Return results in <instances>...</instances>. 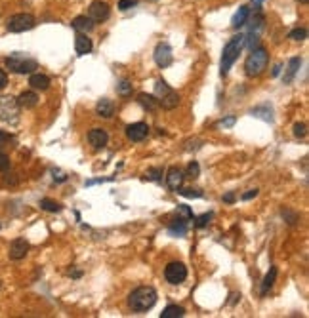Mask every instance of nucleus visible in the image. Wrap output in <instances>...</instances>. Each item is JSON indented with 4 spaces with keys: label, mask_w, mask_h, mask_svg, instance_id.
<instances>
[{
    "label": "nucleus",
    "mask_w": 309,
    "mask_h": 318,
    "mask_svg": "<svg viewBox=\"0 0 309 318\" xmlns=\"http://www.w3.org/2000/svg\"><path fill=\"white\" fill-rule=\"evenodd\" d=\"M96 113L102 118H111V116L115 115V103L111 101V99H107V97H103L96 105Z\"/></svg>",
    "instance_id": "16"
},
{
    "label": "nucleus",
    "mask_w": 309,
    "mask_h": 318,
    "mask_svg": "<svg viewBox=\"0 0 309 318\" xmlns=\"http://www.w3.org/2000/svg\"><path fill=\"white\" fill-rule=\"evenodd\" d=\"M111 14V8H109V4L107 2H102V0H96V2H92L88 8V17L94 21V23H102L105 21L107 17Z\"/></svg>",
    "instance_id": "9"
},
{
    "label": "nucleus",
    "mask_w": 309,
    "mask_h": 318,
    "mask_svg": "<svg viewBox=\"0 0 309 318\" xmlns=\"http://www.w3.org/2000/svg\"><path fill=\"white\" fill-rule=\"evenodd\" d=\"M176 192H179L185 198H201L203 196V191L201 189H177Z\"/></svg>",
    "instance_id": "28"
},
{
    "label": "nucleus",
    "mask_w": 309,
    "mask_h": 318,
    "mask_svg": "<svg viewBox=\"0 0 309 318\" xmlns=\"http://www.w3.org/2000/svg\"><path fill=\"white\" fill-rule=\"evenodd\" d=\"M71 25H73V29L78 31V32H90V31L96 27V23L90 19L88 15H78V17H74Z\"/></svg>",
    "instance_id": "17"
},
{
    "label": "nucleus",
    "mask_w": 309,
    "mask_h": 318,
    "mask_svg": "<svg viewBox=\"0 0 309 318\" xmlns=\"http://www.w3.org/2000/svg\"><path fill=\"white\" fill-rule=\"evenodd\" d=\"M74 50L78 56H86L92 52V40L86 36V32H78L74 38Z\"/></svg>",
    "instance_id": "15"
},
{
    "label": "nucleus",
    "mask_w": 309,
    "mask_h": 318,
    "mask_svg": "<svg viewBox=\"0 0 309 318\" xmlns=\"http://www.w3.org/2000/svg\"><path fill=\"white\" fill-rule=\"evenodd\" d=\"M262 2H264V0H254V4H256V6H260Z\"/></svg>",
    "instance_id": "49"
},
{
    "label": "nucleus",
    "mask_w": 309,
    "mask_h": 318,
    "mask_svg": "<svg viewBox=\"0 0 309 318\" xmlns=\"http://www.w3.org/2000/svg\"><path fill=\"white\" fill-rule=\"evenodd\" d=\"M300 2H304V4H308V0H300Z\"/></svg>",
    "instance_id": "50"
},
{
    "label": "nucleus",
    "mask_w": 309,
    "mask_h": 318,
    "mask_svg": "<svg viewBox=\"0 0 309 318\" xmlns=\"http://www.w3.org/2000/svg\"><path fill=\"white\" fill-rule=\"evenodd\" d=\"M242 46H244V36L242 34H237L233 36L229 42L225 44L223 52H221V61H220V74L221 76H227L229 74V69L233 67L240 52H242Z\"/></svg>",
    "instance_id": "2"
},
{
    "label": "nucleus",
    "mask_w": 309,
    "mask_h": 318,
    "mask_svg": "<svg viewBox=\"0 0 309 318\" xmlns=\"http://www.w3.org/2000/svg\"><path fill=\"white\" fill-rule=\"evenodd\" d=\"M280 69H282V67H280V65H275V67H273V72H271V74H273V76H279Z\"/></svg>",
    "instance_id": "47"
},
{
    "label": "nucleus",
    "mask_w": 309,
    "mask_h": 318,
    "mask_svg": "<svg viewBox=\"0 0 309 318\" xmlns=\"http://www.w3.org/2000/svg\"><path fill=\"white\" fill-rule=\"evenodd\" d=\"M6 86H8V74L4 69H0V90H4Z\"/></svg>",
    "instance_id": "42"
},
{
    "label": "nucleus",
    "mask_w": 309,
    "mask_h": 318,
    "mask_svg": "<svg viewBox=\"0 0 309 318\" xmlns=\"http://www.w3.org/2000/svg\"><path fill=\"white\" fill-rule=\"evenodd\" d=\"M252 116H256V118H262L265 122H273V109L265 103V105H260V107H254L250 111Z\"/></svg>",
    "instance_id": "22"
},
{
    "label": "nucleus",
    "mask_w": 309,
    "mask_h": 318,
    "mask_svg": "<svg viewBox=\"0 0 309 318\" xmlns=\"http://www.w3.org/2000/svg\"><path fill=\"white\" fill-rule=\"evenodd\" d=\"M17 109H19V105L14 97H0V120L15 122L17 120Z\"/></svg>",
    "instance_id": "8"
},
{
    "label": "nucleus",
    "mask_w": 309,
    "mask_h": 318,
    "mask_svg": "<svg viewBox=\"0 0 309 318\" xmlns=\"http://www.w3.org/2000/svg\"><path fill=\"white\" fill-rule=\"evenodd\" d=\"M6 67L17 74H31L38 67V63H36V59L29 58L25 54H12L10 58H6Z\"/></svg>",
    "instance_id": "4"
},
{
    "label": "nucleus",
    "mask_w": 309,
    "mask_h": 318,
    "mask_svg": "<svg viewBox=\"0 0 309 318\" xmlns=\"http://www.w3.org/2000/svg\"><path fill=\"white\" fill-rule=\"evenodd\" d=\"M0 229H2V225H0Z\"/></svg>",
    "instance_id": "52"
},
{
    "label": "nucleus",
    "mask_w": 309,
    "mask_h": 318,
    "mask_svg": "<svg viewBox=\"0 0 309 318\" xmlns=\"http://www.w3.org/2000/svg\"><path fill=\"white\" fill-rule=\"evenodd\" d=\"M155 303H157V291L151 286H139L128 297V305L136 313H145L149 309H153Z\"/></svg>",
    "instance_id": "1"
},
{
    "label": "nucleus",
    "mask_w": 309,
    "mask_h": 318,
    "mask_svg": "<svg viewBox=\"0 0 309 318\" xmlns=\"http://www.w3.org/2000/svg\"><path fill=\"white\" fill-rule=\"evenodd\" d=\"M237 200V196H235V192H227V194H223V202H227V204H233Z\"/></svg>",
    "instance_id": "44"
},
{
    "label": "nucleus",
    "mask_w": 309,
    "mask_h": 318,
    "mask_svg": "<svg viewBox=\"0 0 309 318\" xmlns=\"http://www.w3.org/2000/svg\"><path fill=\"white\" fill-rule=\"evenodd\" d=\"M248 17H250V8L248 6H240L239 8V12L233 15V21H231V25L239 29V27H242V25H246L248 23Z\"/></svg>",
    "instance_id": "21"
},
{
    "label": "nucleus",
    "mask_w": 309,
    "mask_h": 318,
    "mask_svg": "<svg viewBox=\"0 0 309 318\" xmlns=\"http://www.w3.org/2000/svg\"><path fill=\"white\" fill-rule=\"evenodd\" d=\"M27 252H29V242L25 238H15L14 242L10 244V252L8 254H10V259L19 261L27 255Z\"/></svg>",
    "instance_id": "12"
},
{
    "label": "nucleus",
    "mask_w": 309,
    "mask_h": 318,
    "mask_svg": "<svg viewBox=\"0 0 309 318\" xmlns=\"http://www.w3.org/2000/svg\"><path fill=\"white\" fill-rule=\"evenodd\" d=\"M183 179H185V175L183 172L179 170V168H170L168 172H166V183H168V187L172 189V191H177V189H181L183 185Z\"/></svg>",
    "instance_id": "14"
},
{
    "label": "nucleus",
    "mask_w": 309,
    "mask_h": 318,
    "mask_svg": "<svg viewBox=\"0 0 309 318\" xmlns=\"http://www.w3.org/2000/svg\"><path fill=\"white\" fill-rule=\"evenodd\" d=\"M15 101H17L19 107H23V109H33V107L38 105V95L34 92H23Z\"/></svg>",
    "instance_id": "18"
},
{
    "label": "nucleus",
    "mask_w": 309,
    "mask_h": 318,
    "mask_svg": "<svg viewBox=\"0 0 309 318\" xmlns=\"http://www.w3.org/2000/svg\"><path fill=\"white\" fill-rule=\"evenodd\" d=\"M137 101H139V105H141L143 109H147V111H157V109H159L157 97L147 95V94H139V95H137Z\"/></svg>",
    "instance_id": "25"
},
{
    "label": "nucleus",
    "mask_w": 309,
    "mask_h": 318,
    "mask_svg": "<svg viewBox=\"0 0 309 318\" xmlns=\"http://www.w3.org/2000/svg\"><path fill=\"white\" fill-rule=\"evenodd\" d=\"M235 122H237L235 116H227V118H223V120H221L220 126H223V128H233V126H235Z\"/></svg>",
    "instance_id": "41"
},
{
    "label": "nucleus",
    "mask_w": 309,
    "mask_h": 318,
    "mask_svg": "<svg viewBox=\"0 0 309 318\" xmlns=\"http://www.w3.org/2000/svg\"><path fill=\"white\" fill-rule=\"evenodd\" d=\"M262 27H264V15L258 12L250 21V32H260Z\"/></svg>",
    "instance_id": "30"
},
{
    "label": "nucleus",
    "mask_w": 309,
    "mask_h": 318,
    "mask_svg": "<svg viewBox=\"0 0 309 318\" xmlns=\"http://www.w3.org/2000/svg\"><path fill=\"white\" fill-rule=\"evenodd\" d=\"M164 278H166L168 284L179 286V284L185 282V278H187V267H185L183 263H179V261H172V263H168L166 269H164Z\"/></svg>",
    "instance_id": "7"
},
{
    "label": "nucleus",
    "mask_w": 309,
    "mask_h": 318,
    "mask_svg": "<svg viewBox=\"0 0 309 318\" xmlns=\"http://www.w3.org/2000/svg\"><path fill=\"white\" fill-rule=\"evenodd\" d=\"M185 315V309L179 305H168L161 313V318H179Z\"/></svg>",
    "instance_id": "26"
},
{
    "label": "nucleus",
    "mask_w": 309,
    "mask_h": 318,
    "mask_svg": "<svg viewBox=\"0 0 309 318\" xmlns=\"http://www.w3.org/2000/svg\"><path fill=\"white\" fill-rule=\"evenodd\" d=\"M0 286H2V282H0Z\"/></svg>",
    "instance_id": "51"
},
{
    "label": "nucleus",
    "mask_w": 309,
    "mask_h": 318,
    "mask_svg": "<svg viewBox=\"0 0 309 318\" xmlns=\"http://www.w3.org/2000/svg\"><path fill=\"white\" fill-rule=\"evenodd\" d=\"M282 217L286 219L288 225H296V221H298V216H296L294 212H290V210H282Z\"/></svg>",
    "instance_id": "38"
},
{
    "label": "nucleus",
    "mask_w": 309,
    "mask_h": 318,
    "mask_svg": "<svg viewBox=\"0 0 309 318\" xmlns=\"http://www.w3.org/2000/svg\"><path fill=\"white\" fill-rule=\"evenodd\" d=\"M308 133V126H306V122H296L294 124V135L296 137H304Z\"/></svg>",
    "instance_id": "35"
},
{
    "label": "nucleus",
    "mask_w": 309,
    "mask_h": 318,
    "mask_svg": "<svg viewBox=\"0 0 309 318\" xmlns=\"http://www.w3.org/2000/svg\"><path fill=\"white\" fill-rule=\"evenodd\" d=\"M40 208H42L44 212H50V214H58V212L63 210L61 204L56 202V200H50V198H42V200H40Z\"/></svg>",
    "instance_id": "27"
},
{
    "label": "nucleus",
    "mask_w": 309,
    "mask_h": 318,
    "mask_svg": "<svg viewBox=\"0 0 309 318\" xmlns=\"http://www.w3.org/2000/svg\"><path fill=\"white\" fill-rule=\"evenodd\" d=\"M267 63H269L267 50L262 46H256L254 50H250V56L244 61V71L248 76H260L267 69Z\"/></svg>",
    "instance_id": "3"
},
{
    "label": "nucleus",
    "mask_w": 309,
    "mask_h": 318,
    "mask_svg": "<svg viewBox=\"0 0 309 318\" xmlns=\"http://www.w3.org/2000/svg\"><path fill=\"white\" fill-rule=\"evenodd\" d=\"M147 135H149V126L145 122H136V124H130V126L126 128V137H128L130 141H134V143L143 141Z\"/></svg>",
    "instance_id": "11"
},
{
    "label": "nucleus",
    "mask_w": 309,
    "mask_h": 318,
    "mask_svg": "<svg viewBox=\"0 0 309 318\" xmlns=\"http://www.w3.org/2000/svg\"><path fill=\"white\" fill-rule=\"evenodd\" d=\"M258 44H260V34H258V32H248V34L244 36V46H246L248 50H254Z\"/></svg>",
    "instance_id": "29"
},
{
    "label": "nucleus",
    "mask_w": 309,
    "mask_h": 318,
    "mask_svg": "<svg viewBox=\"0 0 309 318\" xmlns=\"http://www.w3.org/2000/svg\"><path fill=\"white\" fill-rule=\"evenodd\" d=\"M29 84H31V88H34V90L44 92V90L50 88V78H48L46 74H40V72H33L29 78Z\"/></svg>",
    "instance_id": "19"
},
{
    "label": "nucleus",
    "mask_w": 309,
    "mask_h": 318,
    "mask_svg": "<svg viewBox=\"0 0 309 318\" xmlns=\"http://www.w3.org/2000/svg\"><path fill=\"white\" fill-rule=\"evenodd\" d=\"M177 214H181L183 216V219H193V210L189 208V206H185V204H181V206H177Z\"/></svg>",
    "instance_id": "36"
},
{
    "label": "nucleus",
    "mask_w": 309,
    "mask_h": 318,
    "mask_svg": "<svg viewBox=\"0 0 309 318\" xmlns=\"http://www.w3.org/2000/svg\"><path fill=\"white\" fill-rule=\"evenodd\" d=\"M168 232L172 234V236H177V238H181V236H185L187 234V219H174L172 223H170V227H168Z\"/></svg>",
    "instance_id": "20"
},
{
    "label": "nucleus",
    "mask_w": 309,
    "mask_h": 318,
    "mask_svg": "<svg viewBox=\"0 0 309 318\" xmlns=\"http://www.w3.org/2000/svg\"><path fill=\"white\" fill-rule=\"evenodd\" d=\"M256 196H258V189H250L248 192L242 194V200H252V198H256Z\"/></svg>",
    "instance_id": "43"
},
{
    "label": "nucleus",
    "mask_w": 309,
    "mask_h": 318,
    "mask_svg": "<svg viewBox=\"0 0 309 318\" xmlns=\"http://www.w3.org/2000/svg\"><path fill=\"white\" fill-rule=\"evenodd\" d=\"M117 92H118V95L128 97V95H132V84H130L128 80H122V82L117 86Z\"/></svg>",
    "instance_id": "31"
},
{
    "label": "nucleus",
    "mask_w": 309,
    "mask_h": 318,
    "mask_svg": "<svg viewBox=\"0 0 309 318\" xmlns=\"http://www.w3.org/2000/svg\"><path fill=\"white\" fill-rule=\"evenodd\" d=\"M155 94H157V101H159V107L162 109H174L179 105V95H177L176 90L168 86L164 80H157L155 84Z\"/></svg>",
    "instance_id": "5"
},
{
    "label": "nucleus",
    "mask_w": 309,
    "mask_h": 318,
    "mask_svg": "<svg viewBox=\"0 0 309 318\" xmlns=\"http://www.w3.org/2000/svg\"><path fill=\"white\" fill-rule=\"evenodd\" d=\"M288 38H292V40H306V38H308V31H306V29H294V31H290Z\"/></svg>",
    "instance_id": "33"
},
{
    "label": "nucleus",
    "mask_w": 309,
    "mask_h": 318,
    "mask_svg": "<svg viewBox=\"0 0 309 318\" xmlns=\"http://www.w3.org/2000/svg\"><path fill=\"white\" fill-rule=\"evenodd\" d=\"M199 174H201V166H199V162H195V160H193L191 164L187 166V175L195 179V177H199Z\"/></svg>",
    "instance_id": "34"
},
{
    "label": "nucleus",
    "mask_w": 309,
    "mask_h": 318,
    "mask_svg": "<svg viewBox=\"0 0 309 318\" xmlns=\"http://www.w3.org/2000/svg\"><path fill=\"white\" fill-rule=\"evenodd\" d=\"M300 65H302V59L300 58H292L290 61H288V69H286V74H284V84H290L292 80H294V76L298 74V71H300Z\"/></svg>",
    "instance_id": "23"
},
{
    "label": "nucleus",
    "mask_w": 309,
    "mask_h": 318,
    "mask_svg": "<svg viewBox=\"0 0 309 318\" xmlns=\"http://www.w3.org/2000/svg\"><path fill=\"white\" fill-rule=\"evenodd\" d=\"M210 219H212V214H203V216H199V217H193L197 229H205L206 225L210 223Z\"/></svg>",
    "instance_id": "32"
},
{
    "label": "nucleus",
    "mask_w": 309,
    "mask_h": 318,
    "mask_svg": "<svg viewBox=\"0 0 309 318\" xmlns=\"http://www.w3.org/2000/svg\"><path fill=\"white\" fill-rule=\"evenodd\" d=\"M88 143L94 147V149H103L105 145L109 143V135L107 131L102 130V128H94V130L88 131Z\"/></svg>",
    "instance_id": "13"
},
{
    "label": "nucleus",
    "mask_w": 309,
    "mask_h": 318,
    "mask_svg": "<svg viewBox=\"0 0 309 318\" xmlns=\"http://www.w3.org/2000/svg\"><path fill=\"white\" fill-rule=\"evenodd\" d=\"M80 275H82L80 271H73V273H71V276H73V278H80Z\"/></svg>",
    "instance_id": "48"
},
{
    "label": "nucleus",
    "mask_w": 309,
    "mask_h": 318,
    "mask_svg": "<svg viewBox=\"0 0 309 318\" xmlns=\"http://www.w3.org/2000/svg\"><path fill=\"white\" fill-rule=\"evenodd\" d=\"M275 280H277V267H271L269 273L265 275L264 282H262V295H265L269 289L275 286Z\"/></svg>",
    "instance_id": "24"
},
{
    "label": "nucleus",
    "mask_w": 309,
    "mask_h": 318,
    "mask_svg": "<svg viewBox=\"0 0 309 318\" xmlns=\"http://www.w3.org/2000/svg\"><path fill=\"white\" fill-rule=\"evenodd\" d=\"M155 63L161 67V69H166V67H170L172 65V61H174V56H172V48L168 46L166 42H161L157 48H155Z\"/></svg>",
    "instance_id": "10"
},
{
    "label": "nucleus",
    "mask_w": 309,
    "mask_h": 318,
    "mask_svg": "<svg viewBox=\"0 0 309 318\" xmlns=\"http://www.w3.org/2000/svg\"><path fill=\"white\" fill-rule=\"evenodd\" d=\"M36 19L31 14H15L6 21V29L10 32H25V31L34 29Z\"/></svg>",
    "instance_id": "6"
},
{
    "label": "nucleus",
    "mask_w": 309,
    "mask_h": 318,
    "mask_svg": "<svg viewBox=\"0 0 309 318\" xmlns=\"http://www.w3.org/2000/svg\"><path fill=\"white\" fill-rule=\"evenodd\" d=\"M10 139H12V137H10L8 133H4V131H0V147H2V145H6V143H8V141H10Z\"/></svg>",
    "instance_id": "45"
},
{
    "label": "nucleus",
    "mask_w": 309,
    "mask_h": 318,
    "mask_svg": "<svg viewBox=\"0 0 309 318\" xmlns=\"http://www.w3.org/2000/svg\"><path fill=\"white\" fill-rule=\"evenodd\" d=\"M136 4H137L136 0H120V2H118V10H120V12H126V10L134 8Z\"/></svg>",
    "instance_id": "39"
},
{
    "label": "nucleus",
    "mask_w": 309,
    "mask_h": 318,
    "mask_svg": "<svg viewBox=\"0 0 309 318\" xmlns=\"http://www.w3.org/2000/svg\"><path fill=\"white\" fill-rule=\"evenodd\" d=\"M103 181H113V177H109V179H90V181H86V185H96V183H103Z\"/></svg>",
    "instance_id": "46"
},
{
    "label": "nucleus",
    "mask_w": 309,
    "mask_h": 318,
    "mask_svg": "<svg viewBox=\"0 0 309 318\" xmlns=\"http://www.w3.org/2000/svg\"><path fill=\"white\" fill-rule=\"evenodd\" d=\"M8 168H10V159H8V155L0 153V172H6Z\"/></svg>",
    "instance_id": "40"
},
{
    "label": "nucleus",
    "mask_w": 309,
    "mask_h": 318,
    "mask_svg": "<svg viewBox=\"0 0 309 318\" xmlns=\"http://www.w3.org/2000/svg\"><path fill=\"white\" fill-rule=\"evenodd\" d=\"M147 179H151V181H161L162 170L161 168H151V170L147 172Z\"/></svg>",
    "instance_id": "37"
}]
</instances>
